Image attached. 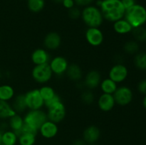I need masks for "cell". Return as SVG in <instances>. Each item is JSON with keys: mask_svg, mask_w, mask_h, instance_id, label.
<instances>
[{"mask_svg": "<svg viewBox=\"0 0 146 145\" xmlns=\"http://www.w3.org/2000/svg\"><path fill=\"white\" fill-rule=\"evenodd\" d=\"M81 18L88 27L99 28L103 24L104 16L99 8L95 6H87L81 11Z\"/></svg>", "mask_w": 146, "mask_h": 145, "instance_id": "3", "label": "cell"}, {"mask_svg": "<svg viewBox=\"0 0 146 145\" xmlns=\"http://www.w3.org/2000/svg\"><path fill=\"white\" fill-rule=\"evenodd\" d=\"M100 86H101L103 93L111 94V95H113L118 88L116 82H114L109 78L102 80Z\"/></svg>", "mask_w": 146, "mask_h": 145, "instance_id": "22", "label": "cell"}, {"mask_svg": "<svg viewBox=\"0 0 146 145\" xmlns=\"http://www.w3.org/2000/svg\"><path fill=\"white\" fill-rule=\"evenodd\" d=\"M85 38L88 44L94 47L101 45L104 40V36L99 28L88 27L85 32Z\"/></svg>", "mask_w": 146, "mask_h": 145, "instance_id": "9", "label": "cell"}, {"mask_svg": "<svg viewBox=\"0 0 146 145\" xmlns=\"http://www.w3.org/2000/svg\"><path fill=\"white\" fill-rule=\"evenodd\" d=\"M128 71L126 67L121 63H117L114 65L108 73V78L116 83L122 82L126 79Z\"/></svg>", "mask_w": 146, "mask_h": 145, "instance_id": "10", "label": "cell"}, {"mask_svg": "<svg viewBox=\"0 0 146 145\" xmlns=\"http://www.w3.org/2000/svg\"><path fill=\"white\" fill-rule=\"evenodd\" d=\"M29 9L34 13L40 12L45 6L44 0H28L27 2Z\"/></svg>", "mask_w": 146, "mask_h": 145, "instance_id": "26", "label": "cell"}, {"mask_svg": "<svg viewBox=\"0 0 146 145\" xmlns=\"http://www.w3.org/2000/svg\"><path fill=\"white\" fill-rule=\"evenodd\" d=\"M11 106L16 113L20 114L24 112L28 108L27 102H26L25 94H20L16 96Z\"/></svg>", "mask_w": 146, "mask_h": 145, "instance_id": "21", "label": "cell"}, {"mask_svg": "<svg viewBox=\"0 0 146 145\" xmlns=\"http://www.w3.org/2000/svg\"><path fill=\"white\" fill-rule=\"evenodd\" d=\"M14 96V90L11 86L4 85L0 86V100L8 101L12 99Z\"/></svg>", "mask_w": 146, "mask_h": 145, "instance_id": "24", "label": "cell"}, {"mask_svg": "<svg viewBox=\"0 0 146 145\" xmlns=\"http://www.w3.org/2000/svg\"><path fill=\"white\" fill-rule=\"evenodd\" d=\"M121 2H122L123 7H125V10L132 7L133 6H134L135 4H136L135 0H121Z\"/></svg>", "mask_w": 146, "mask_h": 145, "instance_id": "36", "label": "cell"}, {"mask_svg": "<svg viewBox=\"0 0 146 145\" xmlns=\"http://www.w3.org/2000/svg\"><path fill=\"white\" fill-rule=\"evenodd\" d=\"M18 137L13 131H5L2 134V144L15 145Z\"/></svg>", "mask_w": 146, "mask_h": 145, "instance_id": "25", "label": "cell"}, {"mask_svg": "<svg viewBox=\"0 0 146 145\" xmlns=\"http://www.w3.org/2000/svg\"><path fill=\"white\" fill-rule=\"evenodd\" d=\"M135 66L141 70H146V53L142 52L137 54L135 57Z\"/></svg>", "mask_w": 146, "mask_h": 145, "instance_id": "29", "label": "cell"}, {"mask_svg": "<svg viewBox=\"0 0 146 145\" xmlns=\"http://www.w3.org/2000/svg\"><path fill=\"white\" fill-rule=\"evenodd\" d=\"M143 106L145 107V108L146 109V95L143 99Z\"/></svg>", "mask_w": 146, "mask_h": 145, "instance_id": "42", "label": "cell"}, {"mask_svg": "<svg viewBox=\"0 0 146 145\" xmlns=\"http://www.w3.org/2000/svg\"><path fill=\"white\" fill-rule=\"evenodd\" d=\"M113 95L115 104H118L121 106H125L128 105L131 103L133 100L132 90L126 86H121L118 88Z\"/></svg>", "mask_w": 146, "mask_h": 145, "instance_id": "8", "label": "cell"}, {"mask_svg": "<svg viewBox=\"0 0 146 145\" xmlns=\"http://www.w3.org/2000/svg\"><path fill=\"white\" fill-rule=\"evenodd\" d=\"M3 131L0 129V145L2 144V134H3Z\"/></svg>", "mask_w": 146, "mask_h": 145, "instance_id": "40", "label": "cell"}, {"mask_svg": "<svg viewBox=\"0 0 146 145\" xmlns=\"http://www.w3.org/2000/svg\"><path fill=\"white\" fill-rule=\"evenodd\" d=\"M50 58L48 51L44 48H37L31 54V61L35 65L49 63Z\"/></svg>", "mask_w": 146, "mask_h": 145, "instance_id": "15", "label": "cell"}, {"mask_svg": "<svg viewBox=\"0 0 146 145\" xmlns=\"http://www.w3.org/2000/svg\"><path fill=\"white\" fill-rule=\"evenodd\" d=\"M98 5L104 18L108 21L115 22L123 18L125 9L121 0H100Z\"/></svg>", "mask_w": 146, "mask_h": 145, "instance_id": "1", "label": "cell"}, {"mask_svg": "<svg viewBox=\"0 0 146 145\" xmlns=\"http://www.w3.org/2000/svg\"><path fill=\"white\" fill-rule=\"evenodd\" d=\"M115 105L113 95L111 94L103 93L98 99V106L103 112H109L113 109Z\"/></svg>", "mask_w": 146, "mask_h": 145, "instance_id": "14", "label": "cell"}, {"mask_svg": "<svg viewBox=\"0 0 146 145\" xmlns=\"http://www.w3.org/2000/svg\"><path fill=\"white\" fill-rule=\"evenodd\" d=\"M15 114L16 112L12 108V106L10 105L7 101L0 100V118H10Z\"/></svg>", "mask_w": 146, "mask_h": 145, "instance_id": "23", "label": "cell"}, {"mask_svg": "<svg viewBox=\"0 0 146 145\" xmlns=\"http://www.w3.org/2000/svg\"><path fill=\"white\" fill-rule=\"evenodd\" d=\"M100 136H101V131L98 127L94 125L88 127L84 130L83 134V137H84L83 139L87 144H94V143H96L99 139Z\"/></svg>", "mask_w": 146, "mask_h": 145, "instance_id": "16", "label": "cell"}, {"mask_svg": "<svg viewBox=\"0 0 146 145\" xmlns=\"http://www.w3.org/2000/svg\"><path fill=\"white\" fill-rule=\"evenodd\" d=\"M134 38L139 41H146V29L143 27L139 26L133 28L132 30Z\"/></svg>", "mask_w": 146, "mask_h": 145, "instance_id": "30", "label": "cell"}, {"mask_svg": "<svg viewBox=\"0 0 146 145\" xmlns=\"http://www.w3.org/2000/svg\"><path fill=\"white\" fill-rule=\"evenodd\" d=\"M66 73L67 76L69 79L74 81L80 80L83 77L82 70L80 68L79 65H78L77 64L68 65Z\"/></svg>", "mask_w": 146, "mask_h": 145, "instance_id": "20", "label": "cell"}, {"mask_svg": "<svg viewBox=\"0 0 146 145\" xmlns=\"http://www.w3.org/2000/svg\"><path fill=\"white\" fill-rule=\"evenodd\" d=\"M139 49V45L135 41H131L125 43L124 45V51L128 54H134L137 53Z\"/></svg>", "mask_w": 146, "mask_h": 145, "instance_id": "32", "label": "cell"}, {"mask_svg": "<svg viewBox=\"0 0 146 145\" xmlns=\"http://www.w3.org/2000/svg\"><path fill=\"white\" fill-rule=\"evenodd\" d=\"M125 19L133 28L142 26L146 22V9L140 4H135L125 10Z\"/></svg>", "mask_w": 146, "mask_h": 145, "instance_id": "2", "label": "cell"}, {"mask_svg": "<svg viewBox=\"0 0 146 145\" xmlns=\"http://www.w3.org/2000/svg\"><path fill=\"white\" fill-rule=\"evenodd\" d=\"M47 109H48V112L46 115L48 119L54 123H59L62 122L66 117V109L62 101L54 104Z\"/></svg>", "mask_w": 146, "mask_h": 145, "instance_id": "6", "label": "cell"}, {"mask_svg": "<svg viewBox=\"0 0 146 145\" xmlns=\"http://www.w3.org/2000/svg\"><path fill=\"white\" fill-rule=\"evenodd\" d=\"M61 38L56 32H50L45 36L44 44L48 50H56L61 45Z\"/></svg>", "mask_w": 146, "mask_h": 145, "instance_id": "17", "label": "cell"}, {"mask_svg": "<svg viewBox=\"0 0 146 145\" xmlns=\"http://www.w3.org/2000/svg\"><path fill=\"white\" fill-rule=\"evenodd\" d=\"M49 65L53 73L56 75H61L66 72L68 63L64 57L56 56L50 61Z\"/></svg>", "mask_w": 146, "mask_h": 145, "instance_id": "11", "label": "cell"}, {"mask_svg": "<svg viewBox=\"0 0 146 145\" xmlns=\"http://www.w3.org/2000/svg\"><path fill=\"white\" fill-rule=\"evenodd\" d=\"M81 98V100L87 105L92 104L95 101V95H94V92L89 89L86 90L82 92Z\"/></svg>", "mask_w": 146, "mask_h": 145, "instance_id": "31", "label": "cell"}, {"mask_svg": "<svg viewBox=\"0 0 146 145\" xmlns=\"http://www.w3.org/2000/svg\"><path fill=\"white\" fill-rule=\"evenodd\" d=\"M25 98L27 107L30 110L40 109L44 105V100L38 89H34L27 92L25 94Z\"/></svg>", "mask_w": 146, "mask_h": 145, "instance_id": "7", "label": "cell"}, {"mask_svg": "<svg viewBox=\"0 0 146 145\" xmlns=\"http://www.w3.org/2000/svg\"><path fill=\"white\" fill-rule=\"evenodd\" d=\"M60 101H61V98H60V96L58 95H56L54 97V98H51V100H47L46 101V102H44V105H45L46 107V108H48L50 107L51 106H52L53 105H54V104L57 103V102H60Z\"/></svg>", "mask_w": 146, "mask_h": 145, "instance_id": "34", "label": "cell"}, {"mask_svg": "<svg viewBox=\"0 0 146 145\" xmlns=\"http://www.w3.org/2000/svg\"><path fill=\"white\" fill-rule=\"evenodd\" d=\"M62 4L66 9H70L75 7L76 4L74 0H64L62 2Z\"/></svg>", "mask_w": 146, "mask_h": 145, "instance_id": "37", "label": "cell"}, {"mask_svg": "<svg viewBox=\"0 0 146 145\" xmlns=\"http://www.w3.org/2000/svg\"><path fill=\"white\" fill-rule=\"evenodd\" d=\"M41 136L46 139H52L55 137L58 132V127L56 123L47 120L38 129Z\"/></svg>", "mask_w": 146, "mask_h": 145, "instance_id": "12", "label": "cell"}, {"mask_svg": "<svg viewBox=\"0 0 146 145\" xmlns=\"http://www.w3.org/2000/svg\"><path fill=\"white\" fill-rule=\"evenodd\" d=\"M94 1V0H74L75 4H76V5L79 6V7H84L91 5V4Z\"/></svg>", "mask_w": 146, "mask_h": 145, "instance_id": "35", "label": "cell"}, {"mask_svg": "<svg viewBox=\"0 0 146 145\" xmlns=\"http://www.w3.org/2000/svg\"><path fill=\"white\" fill-rule=\"evenodd\" d=\"M47 120L48 117L46 113L41 109L30 110L24 118V123L32 127L38 131L43 124Z\"/></svg>", "mask_w": 146, "mask_h": 145, "instance_id": "4", "label": "cell"}, {"mask_svg": "<svg viewBox=\"0 0 146 145\" xmlns=\"http://www.w3.org/2000/svg\"><path fill=\"white\" fill-rule=\"evenodd\" d=\"M102 81V77L98 71L93 70L86 74L84 79V85L88 89L92 90L99 86Z\"/></svg>", "mask_w": 146, "mask_h": 145, "instance_id": "13", "label": "cell"}, {"mask_svg": "<svg viewBox=\"0 0 146 145\" xmlns=\"http://www.w3.org/2000/svg\"><path fill=\"white\" fill-rule=\"evenodd\" d=\"M36 136L33 134L22 133L18 137L19 143L20 145H34L36 142Z\"/></svg>", "mask_w": 146, "mask_h": 145, "instance_id": "27", "label": "cell"}, {"mask_svg": "<svg viewBox=\"0 0 146 145\" xmlns=\"http://www.w3.org/2000/svg\"><path fill=\"white\" fill-rule=\"evenodd\" d=\"M38 90H39V92L44 102L49 100L56 95L54 88H51V86H48V85H44Z\"/></svg>", "mask_w": 146, "mask_h": 145, "instance_id": "28", "label": "cell"}, {"mask_svg": "<svg viewBox=\"0 0 146 145\" xmlns=\"http://www.w3.org/2000/svg\"><path fill=\"white\" fill-rule=\"evenodd\" d=\"M31 74L34 80L38 83H46L51 80L53 75L49 63L35 65Z\"/></svg>", "mask_w": 146, "mask_h": 145, "instance_id": "5", "label": "cell"}, {"mask_svg": "<svg viewBox=\"0 0 146 145\" xmlns=\"http://www.w3.org/2000/svg\"><path fill=\"white\" fill-rule=\"evenodd\" d=\"M1 145H4V144H1Z\"/></svg>", "mask_w": 146, "mask_h": 145, "instance_id": "43", "label": "cell"}, {"mask_svg": "<svg viewBox=\"0 0 146 145\" xmlns=\"http://www.w3.org/2000/svg\"><path fill=\"white\" fill-rule=\"evenodd\" d=\"M68 16L72 19H77L81 16V11L77 7H74L73 8L68 9Z\"/></svg>", "mask_w": 146, "mask_h": 145, "instance_id": "33", "label": "cell"}, {"mask_svg": "<svg viewBox=\"0 0 146 145\" xmlns=\"http://www.w3.org/2000/svg\"><path fill=\"white\" fill-rule=\"evenodd\" d=\"M138 89L140 92L146 95V80L141 81L138 85Z\"/></svg>", "mask_w": 146, "mask_h": 145, "instance_id": "38", "label": "cell"}, {"mask_svg": "<svg viewBox=\"0 0 146 145\" xmlns=\"http://www.w3.org/2000/svg\"><path fill=\"white\" fill-rule=\"evenodd\" d=\"M71 145H87V143L84 139H76Z\"/></svg>", "mask_w": 146, "mask_h": 145, "instance_id": "39", "label": "cell"}, {"mask_svg": "<svg viewBox=\"0 0 146 145\" xmlns=\"http://www.w3.org/2000/svg\"><path fill=\"white\" fill-rule=\"evenodd\" d=\"M63 1H64V0H53V1L56 3V4H62Z\"/></svg>", "mask_w": 146, "mask_h": 145, "instance_id": "41", "label": "cell"}, {"mask_svg": "<svg viewBox=\"0 0 146 145\" xmlns=\"http://www.w3.org/2000/svg\"><path fill=\"white\" fill-rule=\"evenodd\" d=\"M24 124V118L21 117L19 114L16 113L10 117L9 126L11 128L13 132L16 134L17 137H19L21 132V129Z\"/></svg>", "mask_w": 146, "mask_h": 145, "instance_id": "18", "label": "cell"}, {"mask_svg": "<svg viewBox=\"0 0 146 145\" xmlns=\"http://www.w3.org/2000/svg\"><path fill=\"white\" fill-rule=\"evenodd\" d=\"M113 29L118 34H126L132 31L133 27L125 18H121L113 22Z\"/></svg>", "mask_w": 146, "mask_h": 145, "instance_id": "19", "label": "cell"}]
</instances>
